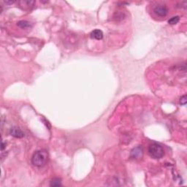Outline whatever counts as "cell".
<instances>
[{"label":"cell","mask_w":187,"mask_h":187,"mask_svg":"<svg viewBox=\"0 0 187 187\" xmlns=\"http://www.w3.org/2000/svg\"><path fill=\"white\" fill-rule=\"evenodd\" d=\"M180 103L182 105H185L186 104V95H183L181 97V100H180Z\"/></svg>","instance_id":"10"},{"label":"cell","mask_w":187,"mask_h":187,"mask_svg":"<svg viewBox=\"0 0 187 187\" xmlns=\"http://www.w3.org/2000/svg\"><path fill=\"white\" fill-rule=\"evenodd\" d=\"M143 150L142 147L138 146L133 148L130 152V157L133 159H140L143 157Z\"/></svg>","instance_id":"4"},{"label":"cell","mask_w":187,"mask_h":187,"mask_svg":"<svg viewBox=\"0 0 187 187\" xmlns=\"http://www.w3.org/2000/svg\"><path fill=\"white\" fill-rule=\"evenodd\" d=\"M51 186H62V181L60 178H55L51 180V183H50Z\"/></svg>","instance_id":"8"},{"label":"cell","mask_w":187,"mask_h":187,"mask_svg":"<svg viewBox=\"0 0 187 187\" xmlns=\"http://www.w3.org/2000/svg\"><path fill=\"white\" fill-rule=\"evenodd\" d=\"M148 151L150 157L156 159L162 158L164 155V148H162V145L157 143L150 144L149 146H148Z\"/></svg>","instance_id":"2"},{"label":"cell","mask_w":187,"mask_h":187,"mask_svg":"<svg viewBox=\"0 0 187 187\" xmlns=\"http://www.w3.org/2000/svg\"><path fill=\"white\" fill-rule=\"evenodd\" d=\"M48 152L45 150H40L34 152V154L32 156V162L36 167H43L46 165L48 161Z\"/></svg>","instance_id":"1"},{"label":"cell","mask_w":187,"mask_h":187,"mask_svg":"<svg viewBox=\"0 0 187 187\" xmlns=\"http://www.w3.org/2000/svg\"><path fill=\"white\" fill-rule=\"evenodd\" d=\"M180 21V18L179 16H174L173 18H171L170 19H169L168 21V23L171 25H174V24H178Z\"/></svg>","instance_id":"9"},{"label":"cell","mask_w":187,"mask_h":187,"mask_svg":"<svg viewBox=\"0 0 187 187\" xmlns=\"http://www.w3.org/2000/svg\"><path fill=\"white\" fill-rule=\"evenodd\" d=\"M17 25L21 29H29L32 27V23H30L29 21H18V23H17Z\"/></svg>","instance_id":"7"},{"label":"cell","mask_w":187,"mask_h":187,"mask_svg":"<svg viewBox=\"0 0 187 187\" xmlns=\"http://www.w3.org/2000/svg\"><path fill=\"white\" fill-rule=\"evenodd\" d=\"M154 12L159 17H164L168 13V9L165 5H159L156 6L154 9Z\"/></svg>","instance_id":"3"},{"label":"cell","mask_w":187,"mask_h":187,"mask_svg":"<svg viewBox=\"0 0 187 187\" xmlns=\"http://www.w3.org/2000/svg\"><path fill=\"white\" fill-rule=\"evenodd\" d=\"M13 2H5V3H6V4H13Z\"/></svg>","instance_id":"11"},{"label":"cell","mask_w":187,"mask_h":187,"mask_svg":"<svg viewBox=\"0 0 187 187\" xmlns=\"http://www.w3.org/2000/svg\"><path fill=\"white\" fill-rule=\"evenodd\" d=\"M90 37H91V39L100 40L103 38V32L100 29H95L90 34Z\"/></svg>","instance_id":"6"},{"label":"cell","mask_w":187,"mask_h":187,"mask_svg":"<svg viewBox=\"0 0 187 187\" xmlns=\"http://www.w3.org/2000/svg\"><path fill=\"white\" fill-rule=\"evenodd\" d=\"M10 133L12 136L14 137V138H24V132L18 127L11 128V129H10Z\"/></svg>","instance_id":"5"}]
</instances>
